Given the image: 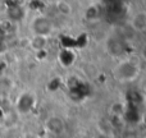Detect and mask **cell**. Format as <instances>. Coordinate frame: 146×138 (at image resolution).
I'll return each mask as SVG.
<instances>
[{
	"mask_svg": "<svg viewBox=\"0 0 146 138\" xmlns=\"http://www.w3.org/2000/svg\"><path fill=\"white\" fill-rule=\"evenodd\" d=\"M45 128L54 136H60L64 131H66V124H64L63 119L60 116H49L45 121Z\"/></svg>",
	"mask_w": 146,
	"mask_h": 138,
	"instance_id": "obj_4",
	"label": "cell"
},
{
	"mask_svg": "<svg viewBox=\"0 0 146 138\" xmlns=\"http://www.w3.org/2000/svg\"><path fill=\"white\" fill-rule=\"evenodd\" d=\"M55 8L59 14L62 15H71L72 14V5L67 3L66 0H58L55 4Z\"/></svg>",
	"mask_w": 146,
	"mask_h": 138,
	"instance_id": "obj_8",
	"label": "cell"
},
{
	"mask_svg": "<svg viewBox=\"0 0 146 138\" xmlns=\"http://www.w3.org/2000/svg\"><path fill=\"white\" fill-rule=\"evenodd\" d=\"M141 56H142V58H144L145 60H146V45L141 49Z\"/></svg>",
	"mask_w": 146,
	"mask_h": 138,
	"instance_id": "obj_11",
	"label": "cell"
},
{
	"mask_svg": "<svg viewBox=\"0 0 146 138\" xmlns=\"http://www.w3.org/2000/svg\"><path fill=\"white\" fill-rule=\"evenodd\" d=\"M113 73L115 79L119 82H132L139 77L140 65L137 61L132 60V59H126L117 64Z\"/></svg>",
	"mask_w": 146,
	"mask_h": 138,
	"instance_id": "obj_1",
	"label": "cell"
},
{
	"mask_svg": "<svg viewBox=\"0 0 146 138\" xmlns=\"http://www.w3.org/2000/svg\"><path fill=\"white\" fill-rule=\"evenodd\" d=\"M99 8L96 7V5H90L88 8H86V10H85V18L87 20H95V19H98V17H99Z\"/></svg>",
	"mask_w": 146,
	"mask_h": 138,
	"instance_id": "obj_9",
	"label": "cell"
},
{
	"mask_svg": "<svg viewBox=\"0 0 146 138\" xmlns=\"http://www.w3.org/2000/svg\"><path fill=\"white\" fill-rule=\"evenodd\" d=\"M131 26L136 32H141V31L146 30V13H139L135 15L131 22Z\"/></svg>",
	"mask_w": 146,
	"mask_h": 138,
	"instance_id": "obj_5",
	"label": "cell"
},
{
	"mask_svg": "<svg viewBox=\"0 0 146 138\" xmlns=\"http://www.w3.org/2000/svg\"><path fill=\"white\" fill-rule=\"evenodd\" d=\"M5 50H7V45H5V42L3 40H0V54L5 53Z\"/></svg>",
	"mask_w": 146,
	"mask_h": 138,
	"instance_id": "obj_10",
	"label": "cell"
},
{
	"mask_svg": "<svg viewBox=\"0 0 146 138\" xmlns=\"http://www.w3.org/2000/svg\"><path fill=\"white\" fill-rule=\"evenodd\" d=\"M144 90H145V92H146V82L144 83Z\"/></svg>",
	"mask_w": 146,
	"mask_h": 138,
	"instance_id": "obj_12",
	"label": "cell"
},
{
	"mask_svg": "<svg viewBox=\"0 0 146 138\" xmlns=\"http://www.w3.org/2000/svg\"><path fill=\"white\" fill-rule=\"evenodd\" d=\"M36 105V96L32 92H23L19 95L15 102V108L19 114H28Z\"/></svg>",
	"mask_w": 146,
	"mask_h": 138,
	"instance_id": "obj_3",
	"label": "cell"
},
{
	"mask_svg": "<svg viewBox=\"0 0 146 138\" xmlns=\"http://www.w3.org/2000/svg\"><path fill=\"white\" fill-rule=\"evenodd\" d=\"M76 60V54L72 50H67L64 49L63 51H60L59 54V61L63 67H71Z\"/></svg>",
	"mask_w": 146,
	"mask_h": 138,
	"instance_id": "obj_7",
	"label": "cell"
},
{
	"mask_svg": "<svg viewBox=\"0 0 146 138\" xmlns=\"http://www.w3.org/2000/svg\"><path fill=\"white\" fill-rule=\"evenodd\" d=\"M46 45H48V37H45V36L33 35V37L30 40V46H31V48H32L35 51L45 50Z\"/></svg>",
	"mask_w": 146,
	"mask_h": 138,
	"instance_id": "obj_6",
	"label": "cell"
},
{
	"mask_svg": "<svg viewBox=\"0 0 146 138\" xmlns=\"http://www.w3.org/2000/svg\"><path fill=\"white\" fill-rule=\"evenodd\" d=\"M31 30H32L33 35L38 36H50L54 31V24L49 18L44 17V15H38L31 23Z\"/></svg>",
	"mask_w": 146,
	"mask_h": 138,
	"instance_id": "obj_2",
	"label": "cell"
}]
</instances>
